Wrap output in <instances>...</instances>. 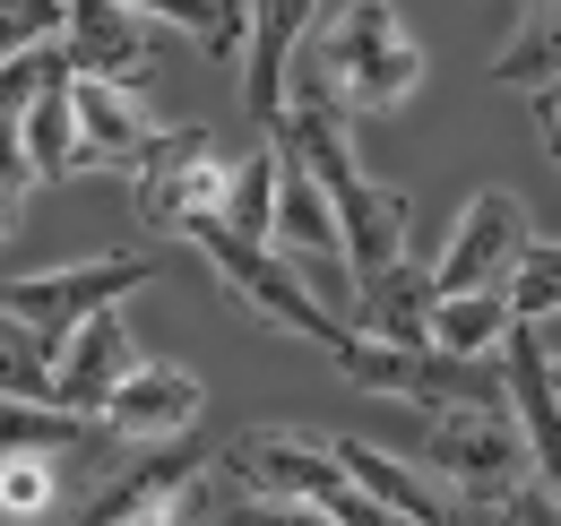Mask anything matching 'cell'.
<instances>
[{
	"mask_svg": "<svg viewBox=\"0 0 561 526\" xmlns=\"http://www.w3.org/2000/svg\"><path fill=\"white\" fill-rule=\"evenodd\" d=\"M285 138L302 147V164L320 173V191H329V207H337V233H346L354 285H371L380 267L407 260V198L380 191V182L354 164L346 104H337L320 78H294V113H285Z\"/></svg>",
	"mask_w": 561,
	"mask_h": 526,
	"instance_id": "cell-1",
	"label": "cell"
},
{
	"mask_svg": "<svg viewBox=\"0 0 561 526\" xmlns=\"http://www.w3.org/2000/svg\"><path fill=\"white\" fill-rule=\"evenodd\" d=\"M423 69L432 61L389 0H337L320 44H311V69H294V78H320L346 113H398L423 87Z\"/></svg>",
	"mask_w": 561,
	"mask_h": 526,
	"instance_id": "cell-2",
	"label": "cell"
},
{
	"mask_svg": "<svg viewBox=\"0 0 561 526\" xmlns=\"http://www.w3.org/2000/svg\"><path fill=\"white\" fill-rule=\"evenodd\" d=\"M182 242H191V251L216 267V285H225V294H233L251 320H268V329H285V336H302V345H320V354H337V345H346V320H337V311H329V302L302 285V267L285 260L277 242H242V233H233V225H216V216H208V225H191Z\"/></svg>",
	"mask_w": 561,
	"mask_h": 526,
	"instance_id": "cell-3",
	"label": "cell"
},
{
	"mask_svg": "<svg viewBox=\"0 0 561 526\" xmlns=\"http://www.w3.org/2000/svg\"><path fill=\"white\" fill-rule=\"evenodd\" d=\"M423 466H432L467 510H492V501H510V492L536 474V449H527L510 397H484V405H432Z\"/></svg>",
	"mask_w": 561,
	"mask_h": 526,
	"instance_id": "cell-4",
	"label": "cell"
},
{
	"mask_svg": "<svg viewBox=\"0 0 561 526\" xmlns=\"http://www.w3.org/2000/svg\"><path fill=\"white\" fill-rule=\"evenodd\" d=\"M354 389L398 397V405H484V397H510L501 363H467V354H440V345H389L371 329H346V345L329 354Z\"/></svg>",
	"mask_w": 561,
	"mask_h": 526,
	"instance_id": "cell-5",
	"label": "cell"
},
{
	"mask_svg": "<svg viewBox=\"0 0 561 526\" xmlns=\"http://www.w3.org/2000/svg\"><path fill=\"white\" fill-rule=\"evenodd\" d=\"M139 285H156V260L113 251V260H78V267H44V276H9V285H0V311H9V320H26V329L61 354V345H70L95 311L130 302Z\"/></svg>",
	"mask_w": 561,
	"mask_h": 526,
	"instance_id": "cell-6",
	"label": "cell"
},
{
	"mask_svg": "<svg viewBox=\"0 0 561 526\" xmlns=\"http://www.w3.org/2000/svg\"><path fill=\"white\" fill-rule=\"evenodd\" d=\"M225 198H233V164L216 156L208 130H164L156 156L130 173V207L147 233H191V225L225 216Z\"/></svg>",
	"mask_w": 561,
	"mask_h": 526,
	"instance_id": "cell-7",
	"label": "cell"
},
{
	"mask_svg": "<svg viewBox=\"0 0 561 526\" xmlns=\"http://www.w3.org/2000/svg\"><path fill=\"white\" fill-rule=\"evenodd\" d=\"M527 242H536V233H527V198H518V191H476V198H467V216L449 225L440 260H432V285H440V294L510 285V267H518Z\"/></svg>",
	"mask_w": 561,
	"mask_h": 526,
	"instance_id": "cell-8",
	"label": "cell"
},
{
	"mask_svg": "<svg viewBox=\"0 0 561 526\" xmlns=\"http://www.w3.org/2000/svg\"><path fill=\"white\" fill-rule=\"evenodd\" d=\"M199 414H208L199 371L139 354V371L104 397V414H95V423H104L113 441H130V449H173V441H191V432H199Z\"/></svg>",
	"mask_w": 561,
	"mask_h": 526,
	"instance_id": "cell-9",
	"label": "cell"
},
{
	"mask_svg": "<svg viewBox=\"0 0 561 526\" xmlns=\"http://www.w3.org/2000/svg\"><path fill=\"white\" fill-rule=\"evenodd\" d=\"M70 104H78V173H139L156 156V138H164L139 87L70 78Z\"/></svg>",
	"mask_w": 561,
	"mask_h": 526,
	"instance_id": "cell-10",
	"label": "cell"
},
{
	"mask_svg": "<svg viewBox=\"0 0 561 526\" xmlns=\"http://www.w3.org/2000/svg\"><path fill=\"white\" fill-rule=\"evenodd\" d=\"M320 0H251V53H242V104L260 130H285L294 113V61H302V26Z\"/></svg>",
	"mask_w": 561,
	"mask_h": 526,
	"instance_id": "cell-11",
	"label": "cell"
},
{
	"mask_svg": "<svg viewBox=\"0 0 561 526\" xmlns=\"http://www.w3.org/2000/svg\"><path fill=\"white\" fill-rule=\"evenodd\" d=\"M61 44H70L78 78H113V87L156 78V18H139L130 0H70Z\"/></svg>",
	"mask_w": 561,
	"mask_h": 526,
	"instance_id": "cell-12",
	"label": "cell"
},
{
	"mask_svg": "<svg viewBox=\"0 0 561 526\" xmlns=\"http://www.w3.org/2000/svg\"><path fill=\"white\" fill-rule=\"evenodd\" d=\"M501 380H510V414H518V432L536 449V474L561 492V380H553V345L527 329V320L501 345Z\"/></svg>",
	"mask_w": 561,
	"mask_h": 526,
	"instance_id": "cell-13",
	"label": "cell"
},
{
	"mask_svg": "<svg viewBox=\"0 0 561 526\" xmlns=\"http://www.w3.org/2000/svg\"><path fill=\"white\" fill-rule=\"evenodd\" d=\"M139 371V345L122 329V302L113 311H95L87 329L61 345V380H53V405H70V414H104V397L122 389Z\"/></svg>",
	"mask_w": 561,
	"mask_h": 526,
	"instance_id": "cell-14",
	"label": "cell"
},
{
	"mask_svg": "<svg viewBox=\"0 0 561 526\" xmlns=\"http://www.w3.org/2000/svg\"><path fill=\"white\" fill-rule=\"evenodd\" d=\"M337 458H346V474L371 492V501H389L398 518H415V526H458V492L440 483V474H423V466L407 458H389V449H371V441H337Z\"/></svg>",
	"mask_w": 561,
	"mask_h": 526,
	"instance_id": "cell-15",
	"label": "cell"
},
{
	"mask_svg": "<svg viewBox=\"0 0 561 526\" xmlns=\"http://www.w3.org/2000/svg\"><path fill=\"white\" fill-rule=\"evenodd\" d=\"M518 329L510 285H476V294H432V345L467 354V363H501V345Z\"/></svg>",
	"mask_w": 561,
	"mask_h": 526,
	"instance_id": "cell-16",
	"label": "cell"
},
{
	"mask_svg": "<svg viewBox=\"0 0 561 526\" xmlns=\"http://www.w3.org/2000/svg\"><path fill=\"white\" fill-rule=\"evenodd\" d=\"M432 294H440V285H432L415 260H398V267H380V276L363 285V311H354V320L371 336H389V345H432Z\"/></svg>",
	"mask_w": 561,
	"mask_h": 526,
	"instance_id": "cell-17",
	"label": "cell"
},
{
	"mask_svg": "<svg viewBox=\"0 0 561 526\" xmlns=\"http://www.w3.org/2000/svg\"><path fill=\"white\" fill-rule=\"evenodd\" d=\"M70 78L78 69H61L26 113H18V130H26V164H35V182H70L78 173V104H70Z\"/></svg>",
	"mask_w": 561,
	"mask_h": 526,
	"instance_id": "cell-18",
	"label": "cell"
},
{
	"mask_svg": "<svg viewBox=\"0 0 561 526\" xmlns=\"http://www.w3.org/2000/svg\"><path fill=\"white\" fill-rule=\"evenodd\" d=\"M130 9L156 18V26H173V35H191V44H208L216 61L251 53V0H130Z\"/></svg>",
	"mask_w": 561,
	"mask_h": 526,
	"instance_id": "cell-19",
	"label": "cell"
},
{
	"mask_svg": "<svg viewBox=\"0 0 561 526\" xmlns=\"http://www.w3.org/2000/svg\"><path fill=\"white\" fill-rule=\"evenodd\" d=\"M492 78H501V87H527V95H536V87H553V78H561V0L527 9V26L492 53Z\"/></svg>",
	"mask_w": 561,
	"mask_h": 526,
	"instance_id": "cell-20",
	"label": "cell"
},
{
	"mask_svg": "<svg viewBox=\"0 0 561 526\" xmlns=\"http://www.w3.org/2000/svg\"><path fill=\"white\" fill-rule=\"evenodd\" d=\"M61 501V449H9L0 458V518L9 526H44Z\"/></svg>",
	"mask_w": 561,
	"mask_h": 526,
	"instance_id": "cell-21",
	"label": "cell"
},
{
	"mask_svg": "<svg viewBox=\"0 0 561 526\" xmlns=\"http://www.w3.org/2000/svg\"><path fill=\"white\" fill-rule=\"evenodd\" d=\"M216 225H233L242 242H277V138L233 164V198H225Z\"/></svg>",
	"mask_w": 561,
	"mask_h": 526,
	"instance_id": "cell-22",
	"label": "cell"
},
{
	"mask_svg": "<svg viewBox=\"0 0 561 526\" xmlns=\"http://www.w3.org/2000/svg\"><path fill=\"white\" fill-rule=\"evenodd\" d=\"M53 380H61V354L26 329V320L0 311V397H44V405H53Z\"/></svg>",
	"mask_w": 561,
	"mask_h": 526,
	"instance_id": "cell-23",
	"label": "cell"
},
{
	"mask_svg": "<svg viewBox=\"0 0 561 526\" xmlns=\"http://www.w3.org/2000/svg\"><path fill=\"white\" fill-rule=\"evenodd\" d=\"M208 526H337L329 510H311V501H285V492H260V483H242L233 474V492L216 501L208 492Z\"/></svg>",
	"mask_w": 561,
	"mask_h": 526,
	"instance_id": "cell-24",
	"label": "cell"
},
{
	"mask_svg": "<svg viewBox=\"0 0 561 526\" xmlns=\"http://www.w3.org/2000/svg\"><path fill=\"white\" fill-rule=\"evenodd\" d=\"M510 311L527 320V329H545L561 311V242H527L518 267H510Z\"/></svg>",
	"mask_w": 561,
	"mask_h": 526,
	"instance_id": "cell-25",
	"label": "cell"
},
{
	"mask_svg": "<svg viewBox=\"0 0 561 526\" xmlns=\"http://www.w3.org/2000/svg\"><path fill=\"white\" fill-rule=\"evenodd\" d=\"M61 26H70V0H0V61L61 44Z\"/></svg>",
	"mask_w": 561,
	"mask_h": 526,
	"instance_id": "cell-26",
	"label": "cell"
},
{
	"mask_svg": "<svg viewBox=\"0 0 561 526\" xmlns=\"http://www.w3.org/2000/svg\"><path fill=\"white\" fill-rule=\"evenodd\" d=\"M492 526H561V492L545 474H527L510 501H492Z\"/></svg>",
	"mask_w": 561,
	"mask_h": 526,
	"instance_id": "cell-27",
	"label": "cell"
},
{
	"mask_svg": "<svg viewBox=\"0 0 561 526\" xmlns=\"http://www.w3.org/2000/svg\"><path fill=\"white\" fill-rule=\"evenodd\" d=\"M527 104H536V138H545V156L561 164V78H553V87H536Z\"/></svg>",
	"mask_w": 561,
	"mask_h": 526,
	"instance_id": "cell-28",
	"label": "cell"
},
{
	"mask_svg": "<svg viewBox=\"0 0 561 526\" xmlns=\"http://www.w3.org/2000/svg\"><path fill=\"white\" fill-rule=\"evenodd\" d=\"M18 207H26V182H0V242L18 233Z\"/></svg>",
	"mask_w": 561,
	"mask_h": 526,
	"instance_id": "cell-29",
	"label": "cell"
},
{
	"mask_svg": "<svg viewBox=\"0 0 561 526\" xmlns=\"http://www.w3.org/2000/svg\"><path fill=\"white\" fill-rule=\"evenodd\" d=\"M553 380H561V345H553Z\"/></svg>",
	"mask_w": 561,
	"mask_h": 526,
	"instance_id": "cell-30",
	"label": "cell"
},
{
	"mask_svg": "<svg viewBox=\"0 0 561 526\" xmlns=\"http://www.w3.org/2000/svg\"><path fill=\"white\" fill-rule=\"evenodd\" d=\"M518 9H545V0H518Z\"/></svg>",
	"mask_w": 561,
	"mask_h": 526,
	"instance_id": "cell-31",
	"label": "cell"
}]
</instances>
